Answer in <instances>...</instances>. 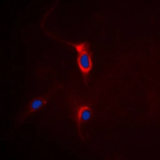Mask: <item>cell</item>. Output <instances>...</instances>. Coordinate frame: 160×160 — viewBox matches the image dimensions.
<instances>
[{
  "instance_id": "7a4b0ae2",
  "label": "cell",
  "mask_w": 160,
  "mask_h": 160,
  "mask_svg": "<svg viewBox=\"0 0 160 160\" xmlns=\"http://www.w3.org/2000/svg\"><path fill=\"white\" fill-rule=\"evenodd\" d=\"M56 88H52L49 91H48L46 94L41 96V97H38L32 99L31 102L28 104V106L26 110L25 111L24 113L23 114L21 119V121H24V119H26V118L29 116L30 114L37 111L38 110L41 109L42 106H44L46 104L49 99L51 98V96L56 91Z\"/></svg>"
},
{
  "instance_id": "6da1fadb",
  "label": "cell",
  "mask_w": 160,
  "mask_h": 160,
  "mask_svg": "<svg viewBox=\"0 0 160 160\" xmlns=\"http://www.w3.org/2000/svg\"><path fill=\"white\" fill-rule=\"evenodd\" d=\"M74 47L78 52L77 62L79 69L82 74L84 82L86 84L87 78L92 67L91 52L88 42L84 41L80 43H72L62 41Z\"/></svg>"
},
{
  "instance_id": "3957f363",
  "label": "cell",
  "mask_w": 160,
  "mask_h": 160,
  "mask_svg": "<svg viewBox=\"0 0 160 160\" xmlns=\"http://www.w3.org/2000/svg\"><path fill=\"white\" fill-rule=\"evenodd\" d=\"M92 115V111L91 108L88 105H81L79 106L77 110L76 113V124L78 127V130L79 134L81 135V125L82 123L89 121Z\"/></svg>"
}]
</instances>
